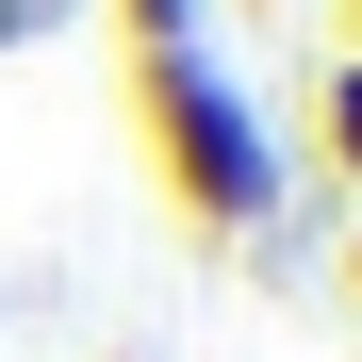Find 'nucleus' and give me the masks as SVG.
Returning a JSON list of instances; mask_svg holds the SVG:
<instances>
[{
  "instance_id": "obj_1",
  "label": "nucleus",
  "mask_w": 362,
  "mask_h": 362,
  "mask_svg": "<svg viewBox=\"0 0 362 362\" xmlns=\"http://www.w3.org/2000/svg\"><path fill=\"white\" fill-rule=\"evenodd\" d=\"M132 132L165 165V198L230 230V247H264L280 230V132H264V99L214 66V49H132Z\"/></svg>"
},
{
  "instance_id": "obj_2",
  "label": "nucleus",
  "mask_w": 362,
  "mask_h": 362,
  "mask_svg": "<svg viewBox=\"0 0 362 362\" xmlns=\"http://www.w3.org/2000/svg\"><path fill=\"white\" fill-rule=\"evenodd\" d=\"M313 165H329V198H362V66L346 49L313 66Z\"/></svg>"
},
{
  "instance_id": "obj_3",
  "label": "nucleus",
  "mask_w": 362,
  "mask_h": 362,
  "mask_svg": "<svg viewBox=\"0 0 362 362\" xmlns=\"http://www.w3.org/2000/svg\"><path fill=\"white\" fill-rule=\"evenodd\" d=\"M214 0H115V49H198Z\"/></svg>"
},
{
  "instance_id": "obj_4",
  "label": "nucleus",
  "mask_w": 362,
  "mask_h": 362,
  "mask_svg": "<svg viewBox=\"0 0 362 362\" xmlns=\"http://www.w3.org/2000/svg\"><path fill=\"white\" fill-rule=\"evenodd\" d=\"M346 296H362V214H346Z\"/></svg>"
},
{
  "instance_id": "obj_5",
  "label": "nucleus",
  "mask_w": 362,
  "mask_h": 362,
  "mask_svg": "<svg viewBox=\"0 0 362 362\" xmlns=\"http://www.w3.org/2000/svg\"><path fill=\"white\" fill-rule=\"evenodd\" d=\"M346 66H362V0H346Z\"/></svg>"
},
{
  "instance_id": "obj_6",
  "label": "nucleus",
  "mask_w": 362,
  "mask_h": 362,
  "mask_svg": "<svg viewBox=\"0 0 362 362\" xmlns=\"http://www.w3.org/2000/svg\"><path fill=\"white\" fill-rule=\"evenodd\" d=\"M247 17H296V0H247Z\"/></svg>"
}]
</instances>
